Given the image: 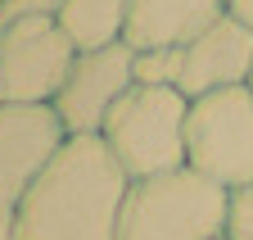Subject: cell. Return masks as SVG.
I'll use <instances>...</instances> for the list:
<instances>
[{"instance_id":"cell-1","label":"cell","mask_w":253,"mask_h":240,"mask_svg":"<svg viewBox=\"0 0 253 240\" xmlns=\"http://www.w3.org/2000/svg\"><path fill=\"white\" fill-rule=\"evenodd\" d=\"M131 177L104 136H68L14 208L18 240H118Z\"/></svg>"},{"instance_id":"cell-2","label":"cell","mask_w":253,"mask_h":240,"mask_svg":"<svg viewBox=\"0 0 253 240\" xmlns=\"http://www.w3.org/2000/svg\"><path fill=\"white\" fill-rule=\"evenodd\" d=\"M226 222L231 191L195 168H172L131 182L118 240H226Z\"/></svg>"},{"instance_id":"cell-3","label":"cell","mask_w":253,"mask_h":240,"mask_svg":"<svg viewBox=\"0 0 253 240\" xmlns=\"http://www.w3.org/2000/svg\"><path fill=\"white\" fill-rule=\"evenodd\" d=\"M185 118L190 96L176 86H131L104 123V145L131 182L163 177L172 168H185Z\"/></svg>"},{"instance_id":"cell-4","label":"cell","mask_w":253,"mask_h":240,"mask_svg":"<svg viewBox=\"0 0 253 240\" xmlns=\"http://www.w3.org/2000/svg\"><path fill=\"white\" fill-rule=\"evenodd\" d=\"M185 168L240 191L253 182V91L231 86L190 100L185 118Z\"/></svg>"},{"instance_id":"cell-5","label":"cell","mask_w":253,"mask_h":240,"mask_svg":"<svg viewBox=\"0 0 253 240\" xmlns=\"http://www.w3.org/2000/svg\"><path fill=\"white\" fill-rule=\"evenodd\" d=\"M77 46L50 14L0 27V104H54Z\"/></svg>"},{"instance_id":"cell-6","label":"cell","mask_w":253,"mask_h":240,"mask_svg":"<svg viewBox=\"0 0 253 240\" xmlns=\"http://www.w3.org/2000/svg\"><path fill=\"white\" fill-rule=\"evenodd\" d=\"M136 86V50L131 46H104L82 50L68 68V82L54 96V113L68 127V136H100L118 100Z\"/></svg>"},{"instance_id":"cell-7","label":"cell","mask_w":253,"mask_h":240,"mask_svg":"<svg viewBox=\"0 0 253 240\" xmlns=\"http://www.w3.org/2000/svg\"><path fill=\"white\" fill-rule=\"evenodd\" d=\"M68 127L54 104H0V213H14L32 182L63 149Z\"/></svg>"},{"instance_id":"cell-8","label":"cell","mask_w":253,"mask_h":240,"mask_svg":"<svg viewBox=\"0 0 253 240\" xmlns=\"http://www.w3.org/2000/svg\"><path fill=\"white\" fill-rule=\"evenodd\" d=\"M181 50H185L181 96H190V100L231 91V86H249V77H253V27L240 23L235 14H221L212 27H204Z\"/></svg>"},{"instance_id":"cell-9","label":"cell","mask_w":253,"mask_h":240,"mask_svg":"<svg viewBox=\"0 0 253 240\" xmlns=\"http://www.w3.org/2000/svg\"><path fill=\"white\" fill-rule=\"evenodd\" d=\"M221 14H231V0H131L126 46L131 50L190 46Z\"/></svg>"},{"instance_id":"cell-10","label":"cell","mask_w":253,"mask_h":240,"mask_svg":"<svg viewBox=\"0 0 253 240\" xmlns=\"http://www.w3.org/2000/svg\"><path fill=\"white\" fill-rule=\"evenodd\" d=\"M126 18H131V0H63L59 14H54V23L77 46V54L122 46L126 41Z\"/></svg>"},{"instance_id":"cell-11","label":"cell","mask_w":253,"mask_h":240,"mask_svg":"<svg viewBox=\"0 0 253 240\" xmlns=\"http://www.w3.org/2000/svg\"><path fill=\"white\" fill-rule=\"evenodd\" d=\"M181 64H185L181 46L136 50V86H176L181 91Z\"/></svg>"},{"instance_id":"cell-12","label":"cell","mask_w":253,"mask_h":240,"mask_svg":"<svg viewBox=\"0 0 253 240\" xmlns=\"http://www.w3.org/2000/svg\"><path fill=\"white\" fill-rule=\"evenodd\" d=\"M226 240H253V182L231 191V222H226Z\"/></svg>"},{"instance_id":"cell-13","label":"cell","mask_w":253,"mask_h":240,"mask_svg":"<svg viewBox=\"0 0 253 240\" xmlns=\"http://www.w3.org/2000/svg\"><path fill=\"white\" fill-rule=\"evenodd\" d=\"M63 0H0V27H9L18 18H37V14H59Z\"/></svg>"},{"instance_id":"cell-14","label":"cell","mask_w":253,"mask_h":240,"mask_svg":"<svg viewBox=\"0 0 253 240\" xmlns=\"http://www.w3.org/2000/svg\"><path fill=\"white\" fill-rule=\"evenodd\" d=\"M231 14H235L240 23H249V27H253V0H231Z\"/></svg>"},{"instance_id":"cell-15","label":"cell","mask_w":253,"mask_h":240,"mask_svg":"<svg viewBox=\"0 0 253 240\" xmlns=\"http://www.w3.org/2000/svg\"><path fill=\"white\" fill-rule=\"evenodd\" d=\"M0 240H18L14 236V213H0Z\"/></svg>"},{"instance_id":"cell-16","label":"cell","mask_w":253,"mask_h":240,"mask_svg":"<svg viewBox=\"0 0 253 240\" xmlns=\"http://www.w3.org/2000/svg\"><path fill=\"white\" fill-rule=\"evenodd\" d=\"M249 91H253V77H249Z\"/></svg>"}]
</instances>
